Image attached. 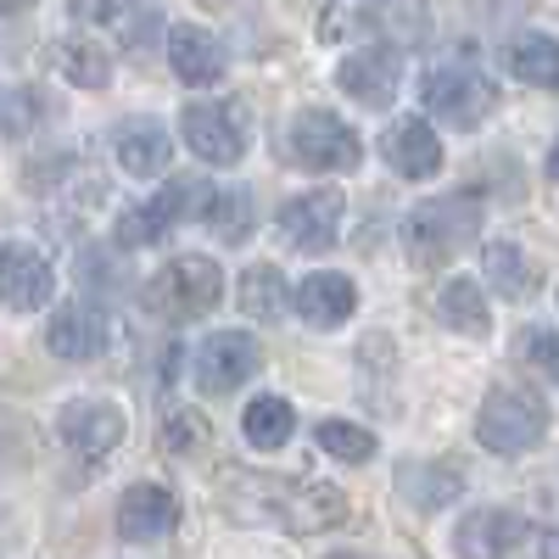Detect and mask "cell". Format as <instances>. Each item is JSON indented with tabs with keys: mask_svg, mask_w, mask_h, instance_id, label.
Segmentation results:
<instances>
[{
	"mask_svg": "<svg viewBox=\"0 0 559 559\" xmlns=\"http://www.w3.org/2000/svg\"><path fill=\"white\" fill-rule=\"evenodd\" d=\"M224 297V269L202 252H185L174 258L168 269H157L146 280V308L168 324H185V319H197V313H213Z\"/></svg>",
	"mask_w": 559,
	"mask_h": 559,
	"instance_id": "obj_3",
	"label": "cell"
},
{
	"mask_svg": "<svg viewBox=\"0 0 559 559\" xmlns=\"http://www.w3.org/2000/svg\"><path fill=\"white\" fill-rule=\"evenodd\" d=\"M292 426H297V414H292V403L286 397H274V392H263V397H252L247 403V414H241V431H247V442L252 448H286L292 442Z\"/></svg>",
	"mask_w": 559,
	"mask_h": 559,
	"instance_id": "obj_28",
	"label": "cell"
},
{
	"mask_svg": "<svg viewBox=\"0 0 559 559\" xmlns=\"http://www.w3.org/2000/svg\"><path fill=\"white\" fill-rule=\"evenodd\" d=\"M297 313L313 324V331H336L358 313V286L347 274H308L297 286Z\"/></svg>",
	"mask_w": 559,
	"mask_h": 559,
	"instance_id": "obj_20",
	"label": "cell"
},
{
	"mask_svg": "<svg viewBox=\"0 0 559 559\" xmlns=\"http://www.w3.org/2000/svg\"><path fill=\"white\" fill-rule=\"evenodd\" d=\"M342 521H347V492H342V487H324V481L292 487L286 503H280V526H292L297 537L336 532Z\"/></svg>",
	"mask_w": 559,
	"mask_h": 559,
	"instance_id": "obj_17",
	"label": "cell"
},
{
	"mask_svg": "<svg viewBox=\"0 0 559 559\" xmlns=\"http://www.w3.org/2000/svg\"><path fill=\"white\" fill-rule=\"evenodd\" d=\"M57 431H62V448L79 464H107L123 448V437H129V419L107 397H73L62 408V419H57Z\"/></svg>",
	"mask_w": 559,
	"mask_h": 559,
	"instance_id": "obj_6",
	"label": "cell"
},
{
	"mask_svg": "<svg viewBox=\"0 0 559 559\" xmlns=\"http://www.w3.org/2000/svg\"><path fill=\"white\" fill-rule=\"evenodd\" d=\"M34 0H0V17H12V12H28Z\"/></svg>",
	"mask_w": 559,
	"mask_h": 559,
	"instance_id": "obj_36",
	"label": "cell"
},
{
	"mask_svg": "<svg viewBox=\"0 0 559 559\" xmlns=\"http://www.w3.org/2000/svg\"><path fill=\"white\" fill-rule=\"evenodd\" d=\"M168 62H174L179 84L207 90V84L224 79V45L197 23H179V28H168Z\"/></svg>",
	"mask_w": 559,
	"mask_h": 559,
	"instance_id": "obj_19",
	"label": "cell"
},
{
	"mask_svg": "<svg viewBox=\"0 0 559 559\" xmlns=\"http://www.w3.org/2000/svg\"><path fill=\"white\" fill-rule=\"evenodd\" d=\"M521 353H526L532 369H543V376H559V342H554L548 324H532V331L521 336Z\"/></svg>",
	"mask_w": 559,
	"mask_h": 559,
	"instance_id": "obj_33",
	"label": "cell"
},
{
	"mask_svg": "<svg viewBox=\"0 0 559 559\" xmlns=\"http://www.w3.org/2000/svg\"><path fill=\"white\" fill-rule=\"evenodd\" d=\"M481 229V202L476 197H431L419 202L403 224V247L414 269H442L453 252H464Z\"/></svg>",
	"mask_w": 559,
	"mask_h": 559,
	"instance_id": "obj_1",
	"label": "cell"
},
{
	"mask_svg": "<svg viewBox=\"0 0 559 559\" xmlns=\"http://www.w3.org/2000/svg\"><path fill=\"white\" fill-rule=\"evenodd\" d=\"M481 269H487V286H492L498 297H509V302H521V297L537 292V269H532V258H526L515 241H492V247L481 252Z\"/></svg>",
	"mask_w": 559,
	"mask_h": 559,
	"instance_id": "obj_25",
	"label": "cell"
},
{
	"mask_svg": "<svg viewBox=\"0 0 559 559\" xmlns=\"http://www.w3.org/2000/svg\"><path fill=\"white\" fill-rule=\"evenodd\" d=\"M202 224L213 229L224 247H241L252 236V197L247 191H213L207 207H202Z\"/></svg>",
	"mask_w": 559,
	"mask_h": 559,
	"instance_id": "obj_29",
	"label": "cell"
},
{
	"mask_svg": "<svg viewBox=\"0 0 559 559\" xmlns=\"http://www.w3.org/2000/svg\"><path fill=\"white\" fill-rule=\"evenodd\" d=\"M313 442L342 464H364L369 453H376V437H369L364 426H353V419H324V426L313 431Z\"/></svg>",
	"mask_w": 559,
	"mask_h": 559,
	"instance_id": "obj_31",
	"label": "cell"
},
{
	"mask_svg": "<svg viewBox=\"0 0 559 559\" xmlns=\"http://www.w3.org/2000/svg\"><path fill=\"white\" fill-rule=\"evenodd\" d=\"M129 7H134V0H68V12L79 23H118Z\"/></svg>",
	"mask_w": 559,
	"mask_h": 559,
	"instance_id": "obj_34",
	"label": "cell"
},
{
	"mask_svg": "<svg viewBox=\"0 0 559 559\" xmlns=\"http://www.w3.org/2000/svg\"><path fill=\"white\" fill-rule=\"evenodd\" d=\"M386 163L403 174V179H431L442 168V140L426 118H397L386 129Z\"/></svg>",
	"mask_w": 559,
	"mask_h": 559,
	"instance_id": "obj_21",
	"label": "cell"
},
{
	"mask_svg": "<svg viewBox=\"0 0 559 559\" xmlns=\"http://www.w3.org/2000/svg\"><path fill=\"white\" fill-rule=\"evenodd\" d=\"M84 286H90V292H102V297L123 292V274H118V258H112L107 247H90V252H84Z\"/></svg>",
	"mask_w": 559,
	"mask_h": 559,
	"instance_id": "obj_32",
	"label": "cell"
},
{
	"mask_svg": "<svg viewBox=\"0 0 559 559\" xmlns=\"http://www.w3.org/2000/svg\"><path fill=\"white\" fill-rule=\"evenodd\" d=\"M179 526V498L163 481H134L118 503V537L123 543H157Z\"/></svg>",
	"mask_w": 559,
	"mask_h": 559,
	"instance_id": "obj_15",
	"label": "cell"
},
{
	"mask_svg": "<svg viewBox=\"0 0 559 559\" xmlns=\"http://www.w3.org/2000/svg\"><path fill=\"white\" fill-rule=\"evenodd\" d=\"M336 559H364V554H336Z\"/></svg>",
	"mask_w": 559,
	"mask_h": 559,
	"instance_id": "obj_38",
	"label": "cell"
},
{
	"mask_svg": "<svg viewBox=\"0 0 559 559\" xmlns=\"http://www.w3.org/2000/svg\"><path fill=\"white\" fill-rule=\"evenodd\" d=\"M419 102H426V112H437L442 123H459V129H471L492 112L498 102V90L487 73H476L471 62H453V68H431L426 84H419Z\"/></svg>",
	"mask_w": 559,
	"mask_h": 559,
	"instance_id": "obj_7",
	"label": "cell"
},
{
	"mask_svg": "<svg viewBox=\"0 0 559 559\" xmlns=\"http://www.w3.org/2000/svg\"><path fill=\"white\" fill-rule=\"evenodd\" d=\"M179 134H185V146L213 168H229V163L247 157V118L229 102H191L179 112Z\"/></svg>",
	"mask_w": 559,
	"mask_h": 559,
	"instance_id": "obj_8",
	"label": "cell"
},
{
	"mask_svg": "<svg viewBox=\"0 0 559 559\" xmlns=\"http://www.w3.org/2000/svg\"><path fill=\"white\" fill-rule=\"evenodd\" d=\"M358 7H386V0H358Z\"/></svg>",
	"mask_w": 559,
	"mask_h": 559,
	"instance_id": "obj_37",
	"label": "cell"
},
{
	"mask_svg": "<svg viewBox=\"0 0 559 559\" xmlns=\"http://www.w3.org/2000/svg\"><path fill=\"white\" fill-rule=\"evenodd\" d=\"M157 437L168 453H202L213 442V426H207V414L191 408V403H168L163 419H157Z\"/></svg>",
	"mask_w": 559,
	"mask_h": 559,
	"instance_id": "obj_30",
	"label": "cell"
},
{
	"mask_svg": "<svg viewBox=\"0 0 559 559\" xmlns=\"http://www.w3.org/2000/svg\"><path fill=\"white\" fill-rule=\"evenodd\" d=\"M207 197H213V191H207L202 179H168L163 197L140 202V207H123V218H118V247H129V252H134V247H157L179 218H202Z\"/></svg>",
	"mask_w": 559,
	"mask_h": 559,
	"instance_id": "obj_5",
	"label": "cell"
},
{
	"mask_svg": "<svg viewBox=\"0 0 559 559\" xmlns=\"http://www.w3.org/2000/svg\"><path fill=\"white\" fill-rule=\"evenodd\" d=\"M28 123H34V96H23V90H17L12 102H0V129H12V134H23Z\"/></svg>",
	"mask_w": 559,
	"mask_h": 559,
	"instance_id": "obj_35",
	"label": "cell"
},
{
	"mask_svg": "<svg viewBox=\"0 0 559 559\" xmlns=\"http://www.w3.org/2000/svg\"><path fill=\"white\" fill-rule=\"evenodd\" d=\"M57 292V274L51 263H45V252L12 241V247H0V302H7L12 313H34L45 308Z\"/></svg>",
	"mask_w": 559,
	"mask_h": 559,
	"instance_id": "obj_12",
	"label": "cell"
},
{
	"mask_svg": "<svg viewBox=\"0 0 559 559\" xmlns=\"http://www.w3.org/2000/svg\"><path fill=\"white\" fill-rule=\"evenodd\" d=\"M336 84L347 90V96L358 107H392L397 102V84H403V57L392 39H376V45H358L353 57H342L336 68Z\"/></svg>",
	"mask_w": 559,
	"mask_h": 559,
	"instance_id": "obj_11",
	"label": "cell"
},
{
	"mask_svg": "<svg viewBox=\"0 0 559 559\" xmlns=\"http://www.w3.org/2000/svg\"><path fill=\"white\" fill-rule=\"evenodd\" d=\"M503 62L532 90H554L559 84V45L548 34H515V39H509V51H503Z\"/></svg>",
	"mask_w": 559,
	"mask_h": 559,
	"instance_id": "obj_26",
	"label": "cell"
},
{
	"mask_svg": "<svg viewBox=\"0 0 559 559\" xmlns=\"http://www.w3.org/2000/svg\"><path fill=\"white\" fill-rule=\"evenodd\" d=\"M258 369H263V347H258V336H247V331H213V336L197 347V358H191V376H197V386H202L207 397H224V392L247 386Z\"/></svg>",
	"mask_w": 559,
	"mask_h": 559,
	"instance_id": "obj_9",
	"label": "cell"
},
{
	"mask_svg": "<svg viewBox=\"0 0 559 559\" xmlns=\"http://www.w3.org/2000/svg\"><path fill=\"white\" fill-rule=\"evenodd\" d=\"M397 492H403L408 509H419V515H437V509L459 503L464 476L442 459H408V464H397Z\"/></svg>",
	"mask_w": 559,
	"mask_h": 559,
	"instance_id": "obj_18",
	"label": "cell"
},
{
	"mask_svg": "<svg viewBox=\"0 0 559 559\" xmlns=\"http://www.w3.org/2000/svg\"><path fill=\"white\" fill-rule=\"evenodd\" d=\"M476 437L481 448L515 459V453H532L543 437H548V403L537 386H492L481 414H476Z\"/></svg>",
	"mask_w": 559,
	"mask_h": 559,
	"instance_id": "obj_2",
	"label": "cell"
},
{
	"mask_svg": "<svg viewBox=\"0 0 559 559\" xmlns=\"http://www.w3.org/2000/svg\"><path fill=\"white\" fill-rule=\"evenodd\" d=\"M521 543H526V521L515 509H471L453 532L459 559H509Z\"/></svg>",
	"mask_w": 559,
	"mask_h": 559,
	"instance_id": "obj_13",
	"label": "cell"
},
{
	"mask_svg": "<svg viewBox=\"0 0 559 559\" xmlns=\"http://www.w3.org/2000/svg\"><path fill=\"white\" fill-rule=\"evenodd\" d=\"M437 313H442L448 331H459V336H487L492 331L487 297H481V286H471V280H448L442 297H437Z\"/></svg>",
	"mask_w": 559,
	"mask_h": 559,
	"instance_id": "obj_27",
	"label": "cell"
},
{
	"mask_svg": "<svg viewBox=\"0 0 559 559\" xmlns=\"http://www.w3.org/2000/svg\"><path fill=\"white\" fill-rule=\"evenodd\" d=\"M241 313H252L258 324H280L292 313V286L274 263H252L241 274Z\"/></svg>",
	"mask_w": 559,
	"mask_h": 559,
	"instance_id": "obj_23",
	"label": "cell"
},
{
	"mask_svg": "<svg viewBox=\"0 0 559 559\" xmlns=\"http://www.w3.org/2000/svg\"><path fill=\"white\" fill-rule=\"evenodd\" d=\"M112 157L129 179H157L174 163V134L157 118H123L112 129Z\"/></svg>",
	"mask_w": 559,
	"mask_h": 559,
	"instance_id": "obj_14",
	"label": "cell"
},
{
	"mask_svg": "<svg viewBox=\"0 0 559 559\" xmlns=\"http://www.w3.org/2000/svg\"><path fill=\"white\" fill-rule=\"evenodd\" d=\"M45 347H51L62 364L102 358V347H107V313L90 308V302H62L51 313V324H45Z\"/></svg>",
	"mask_w": 559,
	"mask_h": 559,
	"instance_id": "obj_16",
	"label": "cell"
},
{
	"mask_svg": "<svg viewBox=\"0 0 559 559\" xmlns=\"http://www.w3.org/2000/svg\"><path fill=\"white\" fill-rule=\"evenodd\" d=\"M218 487H229V509L247 521H280V503H286L292 481H280V476H241V471H218Z\"/></svg>",
	"mask_w": 559,
	"mask_h": 559,
	"instance_id": "obj_22",
	"label": "cell"
},
{
	"mask_svg": "<svg viewBox=\"0 0 559 559\" xmlns=\"http://www.w3.org/2000/svg\"><path fill=\"white\" fill-rule=\"evenodd\" d=\"M51 62H57V73H62L68 84H79V90H102V84L112 79V57H107V45L79 39V34H62V39H57Z\"/></svg>",
	"mask_w": 559,
	"mask_h": 559,
	"instance_id": "obj_24",
	"label": "cell"
},
{
	"mask_svg": "<svg viewBox=\"0 0 559 559\" xmlns=\"http://www.w3.org/2000/svg\"><path fill=\"white\" fill-rule=\"evenodd\" d=\"M286 157L302 163L308 174H347V168H358L364 146H358V134L336 112L308 107V112H297L286 123Z\"/></svg>",
	"mask_w": 559,
	"mask_h": 559,
	"instance_id": "obj_4",
	"label": "cell"
},
{
	"mask_svg": "<svg viewBox=\"0 0 559 559\" xmlns=\"http://www.w3.org/2000/svg\"><path fill=\"white\" fill-rule=\"evenodd\" d=\"M342 218H347V197L336 185H319V191L280 207V241L292 252H331L342 236Z\"/></svg>",
	"mask_w": 559,
	"mask_h": 559,
	"instance_id": "obj_10",
	"label": "cell"
}]
</instances>
